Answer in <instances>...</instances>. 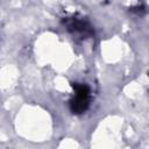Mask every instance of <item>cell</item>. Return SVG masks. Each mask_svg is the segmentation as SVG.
<instances>
[{
    "instance_id": "1",
    "label": "cell",
    "mask_w": 149,
    "mask_h": 149,
    "mask_svg": "<svg viewBox=\"0 0 149 149\" xmlns=\"http://www.w3.org/2000/svg\"><path fill=\"white\" fill-rule=\"evenodd\" d=\"M90 90L85 85L76 86V97L71 101V111L73 113H83L88 106Z\"/></svg>"
}]
</instances>
